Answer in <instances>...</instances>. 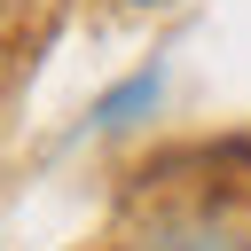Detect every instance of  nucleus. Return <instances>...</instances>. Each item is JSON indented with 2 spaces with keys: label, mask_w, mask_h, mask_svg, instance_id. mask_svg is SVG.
Masks as SVG:
<instances>
[{
  "label": "nucleus",
  "mask_w": 251,
  "mask_h": 251,
  "mask_svg": "<svg viewBox=\"0 0 251 251\" xmlns=\"http://www.w3.org/2000/svg\"><path fill=\"white\" fill-rule=\"evenodd\" d=\"M133 251H251V243L227 220H212V212H157L133 235Z\"/></svg>",
  "instance_id": "nucleus-1"
},
{
  "label": "nucleus",
  "mask_w": 251,
  "mask_h": 251,
  "mask_svg": "<svg viewBox=\"0 0 251 251\" xmlns=\"http://www.w3.org/2000/svg\"><path fill=\"white\" fill-rule=\"evenodd\" d=\"M157 94H165V71L149 63V71H133L126 86H110V94L94 102V126H102V133H126V126H141V118L157 110Z\"/></svg>",
  "instance_id": "nucleus-2"
},
{
  "label": "nucleus",
  "mask_w": 251,
  "mask_h": 251,
  "mask_svg": "<svg viewBox=\"0 0 251 251\" xmlns=\"http://www.w3.org/2000/svg\"><path fill=\"white\" fill-rule=\"evenodd\" d=\"M118 8H173V0H118Z\"/></svg>",
  "instance_id": "nucleus-3"
}]
</instances>
